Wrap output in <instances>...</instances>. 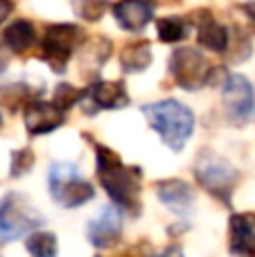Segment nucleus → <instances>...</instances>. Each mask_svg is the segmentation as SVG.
Listing matches in <instances>:
<instances>
[{"label": "nucleus", "instance_id": "f257e3e1", "mask_svg": "<svg viewBox=\"0 0 255 257\" xmlns=\"http://www.w3.org/2000/svg\"><path fill=\"white\" fill-rule=\"evenodd\" d=\"M95 149V174H97L99 185L108 194L120 212L129 217H138L143 203H140V192H143V172L140 167H129L122 163L117 151L111 147H104L99 142H90Z\"/></svg>", "mask_w": 255, "mask_h": 257}, {"label": "nucleus", "instance_id": "f03ea898", "mask_svg": "<svg viewBox=\"0 0 255 257\" xmlns=\"http://www.w3.org/2000/svg\"><path fill=\"white\" fill-rule=\"evenodd\" d=\"M143 113L149 126L161 136V140L172 151H183L194 133V113L185 104L176 99H163V102L145 104Z\"/></svg>", "mask_w": 255, "mask_h": 257}, {"label": "nucleus", "instance_id": "7ed1b4c3", "mask_svg": "<svg viewBox=\"0 0 255 257\" xmlns=\"http://www.w3.org/2000/svg\"><path fill=\"white\" fill-rule=\"evenodd\" d=\"M194 178L210 196H215L224 205H230L239 181V172L224 156L215 154L212 149H203L199 151L197 163H194Z\"/></svg>", "mask_w": 255, "mask_h": 257}, {"label": "nucleus", "instance_id": "20e7f679", "mask_svg": "<svg viewBox=\"0 0 255 257\" xmlns=\"http://www.w3.org/2000/svg\"><path fill=\"white\" fill-rule=\"evenodd\" d=\"M86 43V32L75 23H54L39 39V54L54 72H66L72 54Z\"/></svg>", "mask_w": 255, "mask_h": 257}, {"label": "nucleus", "instance_id": "39448f33", "mask_svg": "<svg viewBox=\"0 0 255 257\" xmlns=\"http://www.w3.org/2000/svg\"><path fill=\"white\" fill-rule=\"evenodd\" d=\"M48 185L50 196L57 205L66 210L81 208L88 201H93L95 187L90 181H86L79 174L77 165L72 163H52L48 174Z\"/></svg>", "mask_w": 255, "mask_h": 257}, {"label": "nucleus", "instance_id": "423d86ee", "mask_svg": "<svg viewBox=\"0 0 255 257\" xmlns=\"http://www.w3.org/2000/svg\"><path fill=\"white\" fill-rule=\"evenodd\" d=\"M43 217L32 208L25 194L9 192L0 199V239L14 241L18 237H27L30 232L39 230Z\"/></svg>", "mask_w": 255, "mask_h": 257}, {"label": "nucleus", "instance_id": "0eeeda50", "mask_svg": "<svg viewBox=\"0 0 255 257\" xmlns=\"http://www.w3.org/2000/svg\"><path fill=\"white\" fill-rule=\"evenodd\" d=\"M212 66L197 48H179L170 57V75L183 90H199L210 81Z\"/></svg>", "mask_w": 255, "mask_h": 257}, {"label": "nucleus", "instance_id": "6e6552de", "mask_svg": "<svg viewBox=\"0 0 255 257\" xmlns=\"http://www.w3.org/2000/svg\"><path fill=\"white\" fill-rule=\"evenodd\" d=\"M221 99H224V111L233 124H246L255 113V93L251 81L244 75H228L221 84Z\"/></svg>", "mask_w": 255, "mask_h": 257}, {"label": "nucleus", "instance_id": "1a4fd4ad", "mask_svg": "<svg viewBox=\"0 0 255 257\" xmlns=\"http://www.w3.org/2000/svg\"><path fill=\"white\" fill-rule=\"evenodd\" d=\"M79 102L84 104L86 115H95L99 111H117L129 106L131 97L124 88V81H95L81 90Z\"/></svg>", "mask_w": 255, "mask_h": 257}, {"label": "nucleus", "instance_id": "9d476101", "mask_svg": "<svg viewBox=\"0 0 255 257\" xmlns=\"http://www.w3.org/2000/svg\"><path fill=\"white\" fill-rule=\"evenodd\" d=\"M124 219L122 212L115 205H106V208L99 210V214L95 219H90L86 237H88L90 246L95 248H113L117 241L122 239V228H124Z\"/></svg>", "mask_w": 255, "mask_h": 257}, {"label": "nucleus", "instance_id": "9b49d317", "mask_svg": "<svg viewBox=\"0 0 255 257\" xmlns=\"http://www.w3.org/2000/svg\"><path fill=\"white\" fill-rule=\"evenodd\" d=\"M23 122L30 136H45L57 131L66 122V113L59 111L52 102H45L41 97H32L23 106Z\"/></svg>", "mask_w": 255, "mask_h": 257}, {"label": "nucleus", "instance_id": "f8f14e48", "mask_svg": "<svg viewBox=\"0 0 255 257\" xmlns=\"http://www.w3.org/2000/svg\"><path fill=\"white\" fill-rule=\"evenodd\" d=\"M156 196L170 212L176 217H190L194 212V203L197 196L190 183L181 181V178H167V181L156 183Z\"/></svg>", "mask_w": 255, "mask_h": 257}, {"label": "nucleus", "instance_id": "ddd939ff", "mask_svg": "<svg viewBox=\"0 0 255 257\" xmlns=\"http://www.w3.org/2000/svg\"><path fill=\"white\" fill-rule=\"evenodd\" d=\"M197 25V39L199 45L210 52H226L230 48V32L226 25H221L208 9H199L190 16V25Z\"/></svg>", "mask_w": 255, "mask_h": 257}, {"label": "nucleus", "instance_id": "4468645a", "mask_svg": "<svg viewBox=\"0 0 255 257\" xmlns=\"http://www.w3.org/2000/svg\"><path fill=\"white\" fill-rule=\"evenodd\" d=\"M228 250L233 257H255V212L230 214Z\"/></svg>", "mask_w": 255, "mask_h": 257}, {"label": "nucleus", "instance_id": "2eb2a0df", "mask_svg": "<svg viewBox=\"0 0 255 257\" xmlns=\"http://www.w3.org/2000/svg\"><path fill=\"white\" fill-rule=\"evenodd\" d=\"M154 0H117L111 7L115 23L126 32H143L154 18Z\"/></svg>", "mask_w": 255, "mask_h": 257}, {"label": "nucleus", "instance_id": "dca6fc26", "mask_svg": "<svg viewBox=\"0 0 255 257\" xmlns=\"http://www.w3.org/2000/svg\"><path fill=\"white\" fill-rule=\"evenodd\" d=\"M3 41H5V45H7L12 52L23 54V52H27L30 48H34L36 45V30H34V25H32L30 21L18 18V21L9 23V25L5 27Z\"/></svg>", "mask_w": 255, "mask_h": 257}, {"label": "nucleus", "instance_id": "f3484780", "mask_svg": "<svg viewBox=\"0 0 255 257\" xmlns=\"http://www.w3.org/2000/svg\"><path fill=\"white\" fill-rule=\"evenodd\" d=\"M152 43L145 39L138 41H131L122 48L120 52V66L124 72H143L152 66Z\"/></svg>", "mask_w": 255, "mask_h": 257}, {"label": "nucleus", "instance_id": "a211bd4d", "mask_svg": "<svg viewBox=\"0 0 255 257\" xmlns=\"http://www.w3.org/2000/svg\"><path fill=\"white\" fill-rule=\"evenodd\" d=\"M111 50H113V43L108 39H93V41H88V48H84V45H81V48H79V52H81V57H79L81 70H84V72L86 70H88V72H97L99 66H102V63L108 59Z\"/></svg>", "mask_w": 255, "mask_h": 257}, {"label": "nucleus", "instance_id": "6ab92c4d", "mask_svg": "<svg viewBox=\"0 0 255 257\" xmlns=\"http://www.w3.org/2000/svg\"><path fill=\"white\" fill-rule=\"evenodd\" d=\"M25 250L32 257H57L59 239L50 230H34L25 237Z\"/></svg>", "mask_w": 255, "mask_h": 257}, {"label": "nucleus", "instance_id": "aec40b11", "mask_svg": "<svg viewBox=\"0 0 255 257\" xmlns=\"http://www.w3.org/2000/svg\"><path fill=\"white\" fill-rule=\"evenodd\" d=\"M158 30V39L163 43H181L188 39L190 32V21L183 16H165L156 23Z\"/></svg>", "mask_w": 255, "mask_h": 257}, {"label": "nucleus", "instance_id": "412c9836", "mask_svg": "<svg viewBox=\"0 0 255 257\" xmlns=\"http://www.w3.org/2000/svg\"><path fill=\"white\" fill-rule=\"evenodd\" d=\"M32 97H36L25 84H12V86H0V102L7 106L9 111H18V106H25Z\"/></svg>", "mask_w": 255, "mask_h": 257}, {"label": "nucleus", "instance_id": "4be33fe9", "mask_svg": "<svg viewBox=\"0 0 255 257\" xmlns=\"http://www.w3.org/2000/svg\"><path fill=\"white\" fill-rule=\"evenodd\" d=\"M108 7H111L108 0H72L75 14L88 23H97L108 12Z\"/></svg>", "mask_w": 255, "mask_h": 257}, {"label": "nucleus", "instance_id": "5701e85b", "mask_svg": "<svg viewBox=\"0 0 255 257\" xmlns=\"http://www.w3.org/2000/svg\"><path fill=\"white\" fill-rule=\"evenodd\" d=\"M34 151L30 147H23V149L12 151V165H9V174L12 178H21L25 174H30V169L34 167Z\"/></svg>", "mask_w": 255, "mask_h": 257}, {"label": "nucleus", "instance_id": "b1692460", "mask_svg": "<svg viewBox=\"0 0 255 257\" xmlns=\"http://www.w3.org/2000/svg\"><path fill=\"white\" fill-rule=\"evenodd\" d=\"M79 97H81V90L79 88H75V86H70V84H59L57 88H54L52 104L59 108V111L66 113V111H70L77 102H79Z\"/></svg>", "mask_w": 255, "mask_h": 257}, {"label": "nucleus", "instance_id": "393cba45", "mask_svg": "<svg viewBox=\"0 0 255 257\" xmlns=\"http://www.w3.org/2000/svg\"><path fill=\"white\" fill-rule=\"evenodd\" d=\"M147 257H185V253H183V248H181V246L172 244V246H167V248L156 250V253H152Z\"/></svg>", "mask_w": 255, "mask_h": 257}, {"label": "nucleus", "instance_id": "a878e982", "mask_svg": "<svg viewBox=\"0 0 255 257\" xmlns=\"http://www.w3.org/2000/svg\"><path fill=\"white\" fill-rule=\"evenodd\" d=\"M12 12H14V0H0V25L12 16Z\"/></svg>", "mask_w": 255, "mask_h": 257}, {"label": "nucleus", "instance_id": "bb28decb", "mask_svg": "<svg viewBox=\"0 0 255 257\" xmlns=\"http://www.w3.org/2000/svg\"><path fill=\"white\" fill-rule=\"evenodd\" d=\"M242 12L246 14L248 21H251L253 25H255V3H246V5H242Z\"/></svg>", "mask_w": 255, "mask_h": 257}, {"label": "nucleus", "instance_id": "cd10ccee", "mask_svg": "<svg viewBox=\"0 0 255 257\" xmlns=\"http://www.w3.org/2000/svg\"><path fill=\"white\" fill-rule=\"evenodd\" d=\"M0 122H3V117H0Z\"/></svg>", "mask_w": 255, "mask_h": 257}, {"label": "nucleus", "instance_id": "c85d7f7f", "mask_svg": "<svg viewBox=\"0 0 255 257\" xmlns=\"http://www.w3.org/2000/svg\"><path fill=\"white\" fill-rule=\"evenodd\" d=\"M95 257H99V255H95Z\"/></svg>", "mask_w": 255, "mask_h": 257}]
</instances>
